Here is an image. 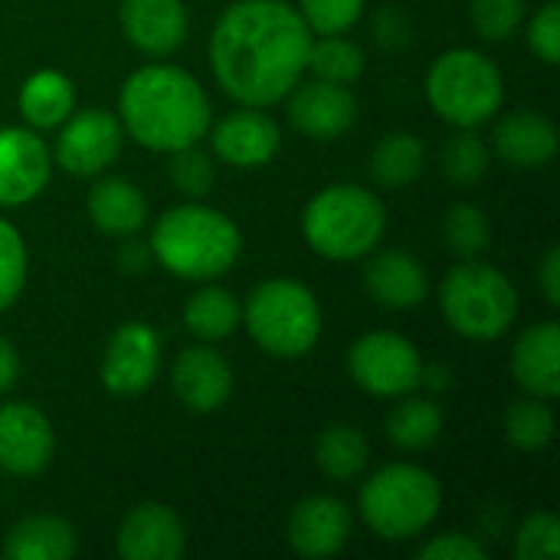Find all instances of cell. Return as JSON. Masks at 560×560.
<instances>
[{
	"label": "cell",
	"mask_w": 560,
	"mask_h": 560,
	"mask_svg": "<svg viewBox=\"0 0 560 560\" xmlns=\"http://www.w3.org/2000/svg\"><path fill=\"white\" fill-rule=\"evenodd\" d=\"M89 217L108 236H135L148 223V200L131 180L102 177L89 190Z\"/></svg>",
	"instance_id": "cell-23"
},
{
	"label": "cell",
	"mask_w": 560,
	"mask_h": 560,
	"mask_svg": "<svg viewBox=\"0 0 560 560\" xmlns=\"http://www.w3.org/2000/svg\"><path fill=\"white\" fill-rule=\"evenodd\" d=\"M440 482L413 463H390L377 469L358 495L364 525L384 541H410L423 535L440 515Z\"/></svg>",
	"instance_id": "cell-5"
},
{
	"label": "cell",
	"mask_w": 560,
	"mask_h": 560,
	"mask_svg": "<svg viewBox=\"0 0 560 560\" xmlns=\"http://www.w3.org/2000/svg\"><path fill=\"white\" fill-rule=\"evenodd\" d=\"M148 249L177 279L210 282L233 269L243 249V236L223 210L194 200L158 217Z\"/></svg>",
	"instance_id": "cell-3"
},
{
	"label": "cell",
	"mask_w": 560,
	"mask_h": 560,
	"mask_svg": "<svg viewBox=\"0 0 560 560\" xmlns=\"http://www.w3.org/2000/svg\"><path fill=\"white\" fill-rule=\"evenodd\" d=\"M555 410L541 397L515 400L505 413V440L522 453H538L555 440Z\"/></svg>",
	"instance_id": "cell-31"
},
{
	"label": "cell",
	"mask_w": 560,
	"mask_h": 560,
	"mask_svg": "<svg viewBox=\"0 0 560 560\" xmlns=\"http://www.w3.org/2000/svg\"><path fill=\"white\" fill-rule=\"evenodd\" d=\"M52 154L33 128H0V207H23L49 184Z\"/></svg>",
	"instance_id": "cell-13"
},
{
	"label": "cell",
	"mask_w": 560,
	"mask_h": 560,
	"mask_svg": "<svg viewBox=\"0 0 560 560\" xmlns=\"http://www.w3.org/2000/svg\"><path fill=\"white\" fill-rule=\"evenodd\" d=\"M312 30L285 0H236L210 36V66L220 89L249 105L282 102L302 79Z\"/></svg>",
	"instance_id": "cell-1"
},
{
	"label": "cell",
	"mask_w": 560,
	"mask_h": 560,
	"mask_svg": "<svg viewBox=\"0 0 560 560\" xmlns=\"http://www.w3.org/2000/svg\"><path fill=\"white\" fill-rule=\"evenodd\" d=\"M121 141H125V128L118 115L105 108H85V112H72L62 121L52 158L59 161L62 171L75 177H95L118 158Z\"/></svg>",
	"instance_id": "cell-10"
},
{
	"label": "cell",
	"mask_w": 560,
	"mask_h": 560,
	"mask_svg": "<svg viewBox=\"0 0 560 560\" xmlns=\"http://www.w3.org/2000/svg\"><path fill=\"white\" fill-rule=\"evenodd\" d=\"M285 98H289L292 128L318 141L341 138L358 118V102L351 89L338 82H325V79L299 82Z\"/></svg>",
	"instance_id": "cell-14"
},
{
	"label": "cell",
	"mask_w": 560,
	"mask_h": 560,
	"mask_svg": "<svg viewBox=\"0 0 560 560\" xmlns=\"http://www.w3.org/2000/svg\"><path fill=\"white\" fill-rule=\"evenodd\" d=\"M210 118L203 85L177 66H141L118 95L121 128L148 151L171 154L197 144L210 131Z\"/></svg>",
	"instance_id": "cell-2"
},
{
	"label": "cell",
	"mask_w": 560,
	"mask_h": 560,
	"mask_svg": "<svg viewBox=\"0 0 560 560\" xmlns=\"http://www.w3.org/2000/svg\"><path fill=\"white\" fill-rule=\"evenodd\" d=\"M528 46L535 56L548 66H558L560 59V3L548 0L528 23Z\"/></svg>",
	"instance_id": "cell-39"
},
{
	"label": "cell",
	"mask_w": 560,
	"mask_h": 560,
	"mask_svg": "<svg viewBox=\"0 0 560 560\" xmlns=\"http://www.w3.org/2000/svg\"><path fill=\"white\" fill-rule=\"evenodd\" d=\"M184 548V522L164 502L135 505L118 528V555L125 560H177Z\"/></svg>",
	"instance_id": "cell-17"
},
{
	"label": "cell",
	"mask_w": 560,
	"mask_h": 560,
	"mask_svg": "<svg viewBox=\"0 0 560 560\" xmlns=\"http://www.w3.org/2000/svg\"><path fill=\"white\" fill-rule=\"evenodd\" d=\"M512 374L522 390L541 400L560 394V328L558 322L532 325L512 351Z\"/></svg>",
	"instance_id": "cell-21"
},
{
	"label": "cell",
	"mask_w": 560,
	"mask_h": 560,
	"mask_svg": "<svg viewBox=\"0 0 560 560\" xmlns=\"http://www.w3.org/2000/svg\"><path fill=\"white\" fill-rule=\"evenodd\" d=\"M75 108V89L72 82L56 69L33 72L20 89V115L33 131L59 128Z\"/></svg>",
	"instance_id": "cell-25"
},
{
	"label": "cell",
	"mask_w": 560,
	"mask_h": 560,
	"mask_svg": "<svg viewBox=\"0 0 560 560\" xmlns=\"http://www.w3.org/2000/svg\"><path fill=\"white\" fill-rule=\"evenodd\" d=\"M440 164H443V174H446L453 184L469 187V184H476V180L486 177V171H489V148H486V141L476 135V128H459V131L443 144Z\"/></svg>",
	"instance_id": "cell-33"
},
{
	"label": "cell",
	"mask_w": 560,
	"mask_h": 560,
	"mask_svg": "<svg viewBox=\"0 0 560 560\" xmlns=\"http://www.w3.org/2000/svg\"><path fill=\"white\" fill-rule=\"evenodd\" d=\"M427 148L410 131H390L371 151V174L381 187H407L423 174Z\"/></svg>",
	"instance_id": "cell-27"
},
{
	"label": "cell",
	"mask_w": 560,
	"mask_h": 560,
	"mask_svg": "<svg viewBox=\"0 0 560 560\" xmlns=\"http://www.w3.org/2000/svg\"><path fill=\"white\" fill-rule=\"evenodd\" d=\"M121 30L148 56H171L187 39L184 0H121Z\"/></svg>",
	"instance_id": "cell-19"
},
{
	"label": "cell",
	"mask_w": 560,
	"mask_h": 560,
	"mask_svg": "<svg viewBox=\"0 0 560 560\" xmlns=\"http://www.w3.org/2000/svg\"><path fill=\"white\" fill-rule=\"evenodd\" d=\"M518 560H555L560 555V522L551 512H535L522 522L518 541H515Z\"/></svg>",
	"instance_id": "cell-38"
},
{
	"label": "cell",
	"mask_w": 560,
	"mask_h": 560,
	"mask_svg": "<svg viewBox=\"0 0 560 560\" xmlns=\"http://www.w3.org/2000/svg\"><path fill=\"white\" fill-rule=\"evenodd\" d=\"M243 322V305L233 292L220 285H207L194 292L184 305V325L200 341H220L230 338Z\"/></svg>",
	"instance_id": "cell-26"
},
{
	"label": "cell",
	"mask_w": 560,
	"mask_h": 560,
	"mask_svg": "<svg viewBox=\"0 0 560 560\" xmlns=\"http://www.w3.org/2000/svg\"><path fill=\"white\" fill-rule=\"evenodd\" d=\"M56 450L52 423L26 400L0 407V469L7 476H39Z\"/></svg>",
	"instance_id": "cell-12"
},
{
	"label": "cell",
	"mask_w": 560,
	"mask_h": 560,
	"mask_svg": "<svg viewBox=\"0 0 560 560\" xmlns=\"http://www.w3.org/2000/svg\"><path fill=\"white\" fill-rule=\"evenodd\" d=\"M420 560H486L489 551L482 541H476L472 535H440L433 541H427L420 551Z\"/></svg>",
	"instance_id": "cell-40"
},
{
	"label": "cell",
	"mask_w": 560,
	"mask_h": 560,
	"mask_svg": "<svg viewBox=\"0 0 560 560\" xmlns=\"http://www.w3.org/2000/svg\"><path fill=\"white\" fill-rule=\"evenodd\" d=\"M26 285V243L10 220H0V315Z\"/></svg>",
	"instance_id": "cell-35"
},
{
	"label": "cell",
	"mask_w": 560,
	"mask_h": 560,
	"mask_svg": "<svg viewBox=\"0 0 560 560\" xmlns=\"http://www.w3.org/2000/svg\"><path fill=\"white\" fill-rule=\"evenodd\" d=\"M305 69L315 79L351 85L364 72V52H361L358 43L345 39L341 33H331V36H322V39H312Z\"/></svg>",
	"instance_id": "cell-30"
},
{
	"label": "cell",
	"mask_w": 560,
	"mask_h": 560,
	"mask_svg": "<svg viewBox=\"0 0 560 560\" xmlns=\"http://www.w3.org/2000/svg\"><path fill=\"white\" fill-rule=\"evenodd\" d=\"M167 174H171V184H174L184 197H190V200L207 197L210 187H213V180H217V171H213L210 154L200 151L197 144H187V148L171 151Z\"/></svg>",
	"instance_id": "cell-34"
},
{
	"label": "cell",
	"mask_w": 560,
	"mask_h": 560,
	"mask_svg": "<svg viewBox=\"0 0 560 560\" xmlns=\"http://www.w3.org/2000/svg\"><path fill=\"white\" fill-rule=\"evenodd\" d=\"M364 0H299V13L305 26L318 36L345 33L361 20Z\"/></svg>",
	"instance_id": "cell-37"
},
{
	"label": "cell",
	"mask_w": 560,
	"mask_h": 560,
	"mask_svg": "<svg viewBox=\"0 0 560 560\" xmlns=\"http://www.w3.org/2000/svg\"><path fill=\"white\" fill-rule=\"evenodd\" d=\"M525 10H528V0H472L469 16L482 39L502 43L515 36V30L525 20Z\"/></svg>",
	"instance_id": "cell-36"
},
{
	"label": "cell",
	"mask_w": 560,
	"mask_h": 560,
	"mask_svg": "<svg viewBox=\"0 0 560 560\" xmlns=\"http://www.w3.org/2000/svg\"><path fill=\"white\" fill-rule=\"evenodd\" d=\"M443 433V410L427 397L400 400L387 417V436L397 450L420 453L430 450Z\"/></svg>",
	"instance_id": "cell-29"
},
{
	"label": "cell",
	"mask_w": 560,
	"mask_h": 560,
	"mask_svg": "<svg viewBox=\"0 0 560 560\" xmlns=\"http://www.w3.org/2000/svg\"><path fill=\"white\" fill-rule=\"evenodd\" d=\"M20 377V358L16 348L10 345V338L0 335V394H7Z\"/></svg>",
	"instance_id": "cell-42"
},
{
	"label": "cell",
	"mask_w": 560,
	"mask_h": 560,
	"mask_svg": "<svg viewBox=\"0 0 560 560\" xmlns=\"http://www.w3.org/2000/svg\"><path fill=\"white\" fill-rule=\"evenodd\" d=\"M364 289L371 292V299L377 305H384L390 312H407L427 299L430 279L417 256H410L404 249H384L368 262Z\"/></svg>",
	"instance_id": "cell-20"
},
{
	"label": "cell",
	"mask_w": 560,
	"mask_h": 560,
	"mask_svg": "<svg viewBox=\"0 0 560 560\" xmlns=\"http://www.w3.org/2000/svg\"><path fill=\"white\" fill-rule=\"evenodd\" d=\"M354 384L374 397H404L420 384L423 361L413 341L397 331H368L348 351Z\"/></svg>",
	"instance_id": "cell-9"
},
{
	"label": "cell",
	"mask_w": 560,
	"mask_h": 560,
	"mask_svg": "<svg viewBox=\"0 0 560 560\" xmlns=\"http://www.w3.org/2000/svg\"><path fill=\"white\" fill-rule=\"evenodd\" d=\"M368 456H371V446L364 433L348 423H335L315 440V466L335 482L358 479L368 466Z\"/></svg>",
	"instance_id": "cell-28"
},
{
	"label": "cell",
	"mask_w": 560,
	"mask_h": 560,
	"mask_svg": "<svg viewBox=\"0 0 560 560\" xmlns=\"http://www.w3.org/2000/svg\"><path fill=\"white\" fill-rule=\"evenodd\" d=\"M253 341L272 358H302L322 335V305L295 279H269L253 289L243 308Z\"/></svg>",
	"instance_id": "cell-7"
},
{
	"label": "cell",
	"mask_w": 560,
	"mask_h": 560,
	"mask_svg": "<svg viewBox=\"0 0 560 560\" xmlns=\"http://www.w3.org/2000/svg\"><path fill=\"white\" fill-rule=\"evenodd\" d=\"M171 384L187 410L213 413L233 394V371H230V361L210 345H190L174 358Z\"/></svg>",
	"instance_id": "cell-16"
},
{
	"label": "cell",
	"mask_w": 560,
	"mask_h": 560,
	"mask_svg": "<svg viewBox=\"0 0 560 560\" xmlns=\"http://www.w3.org/2000/svg\"><path fill=\"white\" fill-rule=\"evenodd\" d=\"M75 555V532L56 515H30L3 538L7 560H69Z\"/></svg>",
	"instance_id": "cell-24"
},
{
	"label": "cell",
	"mask_w": 560,
	"mask_h": 560,
	"mask_svg": "<svg viewBox=\"0 0 560 560\" xmlns=\"http://www.w3.org/2000/svg\"><path fill=\"white\" fill-rule=\"evenodd\" d=\"M384 203L361 184H331L318 190L302 217V233L308 246L335 262L371 256L384 236Z\"/></svg>",
	"instance_id": "cell-4"
},
{
	"label": "cell",
	"mask_w": 560,
	"mask_h": 560,
	"mask_svg": "<svg viewBox=\"0 0 560 560\" xmlns=\"http://www.w3.org/2000/svg\"><path fill=\"white\" fill-rule=\"evenodd\" d=\"M443 236H446V246L459 259H479L492 243V223L482 207L453 203L443 220Z\"/></svg>",
	"instance_id": "cell-32"
},
{
	"label": "cell",
	"mask_w": 560,
	"mask_h": 560,
	"mask_svg": "<svg viewBox=\"0 0 560 560\" xmlns=\"http://www.w3.org/2000/svg\"><path fill=\"white\" fill-rule=\"evenodd\" d=\"M427 98L443 121L479 128L502 108V72L479 49H450L427 72Z\"/></svg>",
	"instance_id": "cell-8"
},
{
	"label": "cell",
	"mask_w": 560,
	"mask_h": 560,
	"mask_svg": "<svg viewBox=\"0 0 560 560\" xmlns=\"http://www.w3.org/2000/svg\"><path fill=\"white\" fill-rule=\"evenodd\" d=\"M213 151L233 167H262L279 154V125L262 108H240L210 128Z\"/></svg>",
	"instance_id": "cell-18"
},
{
	"label": "cell",
	"mask_w": 560,
	"mask_h": 560,
	"mask_svg": "<svg viewBox=\"0 0 560 560\" xmlns=\"http://www.w3.org/2000/svg\"><path fill=\"white\" fill-rule=\"evenodd\" d=\"M541 292H545V302L548 305H558L560 302V249H548L545 259H541Z\"/></svg>",
	"instance_id": "cell-41"
},
{
	"label": "cell",
	"mask_w": 560,
	"mask_h": 560,
	"mask_svg": "<svg viewBox=\"0 0 560 560\" xmlns=\"http://www.w3.org/2000/svg\"><path fill=\"white\" fill-rule=\"evenodd\" d=\"M285 538L302 558H335L351 538V509L335 495H308L292 509Z\"/></svg>",
	"instance_id": "cell-15"
},
{
	"label": "cell",
	"mask_w": 560,
	"mask_h": 560,
	"mask_svg": "<svg viewBox=\"0 0 560 560\" xmlns=\"http://www.w3.org/2000/svg\"><path fill=\"white\" fill-rule=\"evenodd\" d=\"M440 308L453 331L469 341L502 338L518 315L515 285L489 262L463 259L453 266L440 285Z\"/></svg>",
	"instance_id": "cell-6"
},
{
	"label": "cell",
	"mask_w": 560,
	"mask_h": 560,
	"mask_svg": "<svg viewBox=\"0 0 560 560\" xmlns=\"http://www.w3.org/2000/svg\"><path fill=\"white\" fill-rule=\"evenodd\" d=\"M492 148L505 164L518 171H535L555 161L558 128L538 112H512L495 125Z\"/></svg>",
	"instance_id": "cell-22"
},
{
	"label": "cell",
	"mask_w": 560,
	"mask_h": 560,
	"mask_svg": "<svg viewBox=\"0 0 560 560\" xmlns=\"http://www.w3.org/2000/svg\"><path fill=\"white\" fill-rule=\"evenodd\" d=\"M161 371V338L144 322H125L105 348L102 384L118 397H135L154 384Z\"/></svg>",
	"instance_id": "cell-11"
}]
</instances>
